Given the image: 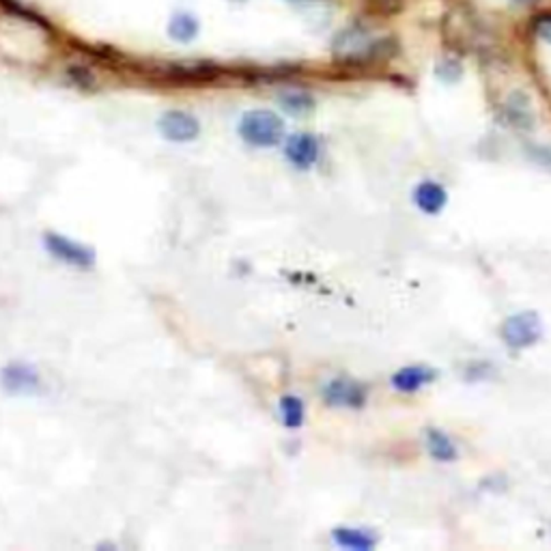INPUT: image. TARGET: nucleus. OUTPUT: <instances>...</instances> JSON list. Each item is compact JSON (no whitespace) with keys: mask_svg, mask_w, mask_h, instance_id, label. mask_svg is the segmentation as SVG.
Wrapping results in <instances>:
<instances>
[{"mask_svg":"<svg viewBox=\"0 0 551 551\" xmlns=\"http://www.w3.org/2000/svg\"><path fill=\"white\" fill-rule=\"evenodd\" d=\"M337 545L345 549H353V551H370L377 545V539L373 534L364 532V530H355V528H337L332 532Z\"/></svg>","mask_w":551,"mask_h":551,"instance_id":"obj_9","label":"nucleus"},{"mask_svg":"<svg viewBox=\"0 0 551 551\" xmlns=\"http://www.w3.org/2000/svg\"><path fill=\"white\" fill-rule=\"evenodd\" d=\"M532 31L536 33V37L545 39V42L551 43V13H545V16H539L534 19Z\"/></svg>","mask_w":551,"mask_h":551,"instance_id":"obj_15","label":"nucleus"},{"mask_svg":"<svg viewBox=\"0 0 551 551\" xmlns=\"http://www.w3.org/2000/svg\"><path fill=\"white\" fill-rule=\"evenodd\" d=\"M427 446L431 457L435 461H442V463H450V461H457L459 457L457 446H454L453 439H450L446 433H442L439 429L427 431Z\"/></svg>","mask_w":551,"mask_h":551,"instance_id":"obj_10","label":"nucleus"},{"mask_svg":"<svg viewBox=\"0 0 551 551\" xmlns=\"http://www.w3.org/2000/svg\"><path fill=\"white\" fill-rule=\"evenodd\" d=\"M168 33L175 42H183V43L192 42V39L198 35L197 18L190 16V13H177V16H173V19H170Z\"/></svg>","mask_w":551,"mask_h":551,"instance_id":"obj_13","label":"nucleus"},{"mask_svg":"<svg viewBox=\"0 0 551 551\" xmlns=\"http://www.w3.org/2000/svg\"><path fill=\"white\" fill-rule=\"evenodd\" d=\"M435 377H438V370L415 364V367H405V369H400L399 373H394L392 385L399 390V392L412 394V392H418L423 385L435 382Z\"/></svg>","mask_w":551,"mask_h":551,"instance_id":"obj_7","label":"nucleus"},{"mask_svg":"<svg viewBox=\"0 0 551 551\" xmlns=\"http://www.w3.org/2000/svg\"><path fill=\"white\" fill-rule=\"evenodd\" d=\"M4 388L12 392H28L37 385V375L27 367H12L4 370Z\"/></svg>","mask_w":551,"mask_h":551,"instance_id":"obj_12","label":"nucleus"},{"mask_svg":"<svg viewBox=\"0 0 551 551\" xmlns=\"http://www.w3.org/2000/svg\"><path fill=\"white\" fill-rule=\"evenodd\" d=\"M284 153H287V159L295 168L307 170L317 164L319 143L313 134H295L284 144Z\"/></svg>","mask_w":551,"mask_h":551,"instance_id":"obj_6","label":"nucleus"},{"mask_svg":"<svg viewBox=\"0 0 551 551\" xmlns=\"http://www.w3.org/2000/svg\"><path fill=\"white\" fill-rule=\"evenodd\" d=\"M515 3H521V4H528V3H532V0H515Z\"/></svg>","mask_w":551,"mask_h":551,"instance_id":"obj_16","label":"nucleus"},{"mask_svg":"<svg viewBox=\"0 0 551 551\" xmlns=\"http://www.w3.org/2000/svg\"><path fill=\"white\" fill-rule=\"evenodd\" d=\"M543 337V323H540L539 314L525 313L513 314L502 323V338L510 349H528L534 343H539V338Z\"/></svg>","mask_w":551,"mask_h":551,"instance_id":"obj_2","label":"nucleus"},{"mask_svg":"<svg viewBox=\"0 0 551 551\" xmlns=\"http://www.w3.org/2000/svg\"><path fill=\"white\" fill-rule=\"evenodd\" d=\"M280 418H283V424L287 429L302 427L304 418H307V409H304L302 400L293 397V394L280 399Z\"/></svg>","mask_w":551,"mask_h":551,"instance_id":"obj_11","label":"nucleus"},{"mask_svg":"<svg viewBox=\"0 0 551 551\" xmlns=\"http://www.w3.org/2000/svg\"><path fill=\"white\" fill-rule=\"evenodd\" d=\"M159 132L164 138L173 140V143H190V140L198 138L200 123L197 117L183 110H170L159 119Z\"/></svg>","mask_w":551,"mask_h":551,"instance_id":"obj_5","label":"nucleus"},{"mask_svg":"<svg viewBox=\"0 0 551 551\" xmlns=\"http://www.w3.org/2000/svg\"><path fill=\"white\" fill-rule=\"evenodd\" d=\"M283 108H287L289 113H293V114L307 113V110L313 108V99L302 91L287 93V95H283Z\"/></svg>","mask_w":551,"mask_h":551,"instance_id":"obj_14","label":"nucleus"},{"mask_svg":"<svg viewBox=\"0 0 551 551\" xmlns=\"http://www.w3.org/2000/svg\"><path fill=\"white\" fill-rule=\"evenodd\" d=\"M414 200H415V205H418L420 212L435 215L446 207V203H448V194H446L444 185H439L435 182H423L418 188H415Z\"/></svg>","mask_w":551,"mask_h":551,"instance_id":"obj_8","label":"nucleus"},{"mask_svg":"<svg viewBox=\"0 0 551 551\" xmlns=\"http://www.w3.org/2000/svg\"><path fill=\"white\" fill-rule=\"evenodd\" d=\"M323 400L332 407L360 409L367 403V390L352 379H332L323 388Z\"/></svg>","mask_w":551,"mask_h":551,"instance_id":"obj_3","label":"nucleus"},{"mask_svg":"<svg viewBox=\"0 0 551 551\" xmlns=\"http://www.w3.org/2000/svg\"><path fill=\"white\" fill-rule=\"evenodd\" d=\"M284 123L272 110H250L239 123V136L254 147H274L283 140Z\"/></svg>","mask_w":551,"mask_h":551,"instance_id":"obj_1","label":"nucleus"},{"mask_svg":"<svg viewBox=\"0 0 551 551\" xmlns=\"http://www.w3.org/2000/svg\"><path fill=\"white\" fill-rule=\"evenodd\" d=\"M46 248L50 250L52 257H57L63 263L74 265V268H91L93 265V252L87 248V245L76 244L74 239L63 237V235H46Z\"/></svg>","mask_w":551,"mask_h":551,"instance_id":"obj_4","label":"nucleus"}]
</instances>
